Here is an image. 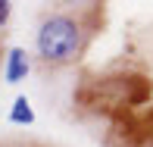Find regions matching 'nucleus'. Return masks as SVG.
<instances>
[{
    "label": "nucleus",
    "mask_w": 153,
    "mask_h": 147,
    "mask_svg": "<svg viewBox=\"0 0 153 147\" xmlns=\"http://www.w3.org/2000/svg\"><path fill=\"white\" fill-rule=\"evenodd\" d=\"M88 31L81 13H69V10H56L47 13L38 22V31H34V50H38V60L44 66H72L75 60L85 53L88 47Z\"/></svg>",
    "instance_id": "f257e3e1"
},
{
    "label": "nucleus",
    "mask_w": 153,
    "mask_h": 147,
    "mask_svg": "<svg viewBox=\"0 0 153 147\" xmlns=\"http://www.w3.org/2000/svg\"><path fill=\"white\" fill-rule=\"evenodd\" d=\"M31 72V60H28V50L19 44L10 47V53H6V66H3V78L10 81V85H22L25 75Z\"/></svg>",
    "instance_id": "f03ea898"
},
{
    "label": "nucleus",
    "mask_w": 153,
    "mask_h": 147,
    "mask_svg": "<svg viewBox=\"0 0 153 147\" xmlns=\"http://www.w3.org/2000/svg\"><path fill=\"white\" fill-rule=\"evenodd\" d=\"M10 119H13L16 125H31V122H34V107L28 103V97H25V94H19L16 100H13Z\"/></svg>",
    "instance_id": "7ed1b4c3"
},
{
    "label": "nucleus",
    "mask_w": 153,
    "mask_h": 147,
    "mask_svg": "<svg viewBox=\"0 0 153 147\" xmlns=\"http://www.w3.org/2000/svg\"><path fill=\"white\" fill-rule=\"evenodd\" d=\"M10 19H13V0H0V31L10 25Z\"/></svg>",
    "instance_id": "20e7f679"
}]
</instances>
